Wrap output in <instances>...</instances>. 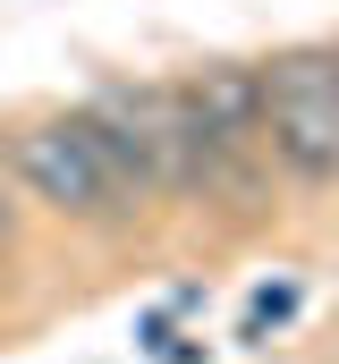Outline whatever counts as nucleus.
<instances>
[{
  "mask_svg": "<svg viewBox=\"0 0 339 364\" xmlns=\"http://www.w3.org/2000/svg\"><path fill=\"white\" fill-rule=\"evenodd\" d=\"M9 170L17 186L60 212V220H85V229H119L153 203V178L145 161L127 153V136L85 102V110H51V119H26L9 136Z\"/></svg>",
  "mask_w": 339,
  "mask_h": 364,
  "instance_id": "f257e3e1",
  "label": "nucleus"
},
{
  "mask_svg": "<svg viewBox=\"0 0 339 364\" xmlns=\"http://www.w3.org/2000/svg\"><path fill=\"white\" fill-rule=\"evenodd\" d=\"M297 186L339 178V43H288L263 60V136H254Z\"/></svg>",
  "mask_w": 339,
  "mask_h": 364,
  "instance_id": "f03ea898",
  "label": "nucleus"
},
{
  "mask_svg": "<svg viewBox=\"0 0 339 364\" xmlns=\"http://www.w3.org/2000/svg\"><path fill=\"white\" fill-rule=\"evenodd\" d=\"M178 102H187V119L212 153H254V136H263V60H204L195 77H178Z\"/></svg>",
  "mask_w": 339,
  "mask_h": 364,
  "instance_id": "7ed1b4c3",
  "label": "nucleus"
},
{
  "mask_svg": "<svg viewBox=\"0 0 339 364\" xmlns=\"http://www.w3.org/2000/svg\"><path fill=\"white\" fill-rule=\"evenodd\" d=\"M288 314H297V288H288V279H280V288H254V305H246V331H238V339H271V331H280Z\"/></svg>",
  "mask_w": 339,
  "mask_h": 364,
  "instance_id": "20e7f679",
  "label": "nucleus"
},
{
  "mask_svg": "<svg viewBox=\"0 0 339 364\" xmlns=\"http://www.w3.org/2000/svg\"><path fill=\"white\" fill-rule=\"evenodd\" d=\"M9 237H17V212H9V195H0V255H9Z\"/></svg>",
  "mask_w": 339,
  "mask_h": 364,
  "instance_id": "39448f33",
  "label": "nucleus"
}]
</instances>
